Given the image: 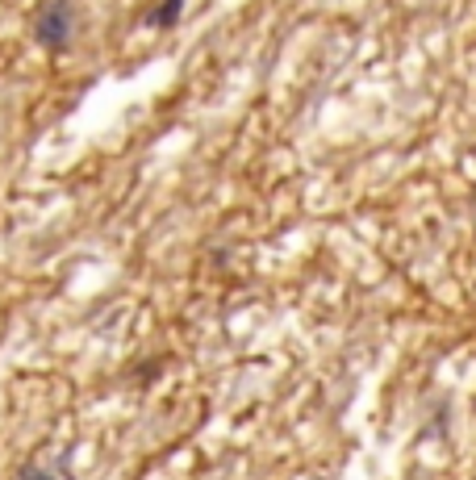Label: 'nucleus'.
I'll return each mask as SVG.
<instances>
[{
    "label": "nucleus",
    "instance_id": "obj_1",
    "mask_svg": "<svg viewBox=\"0 0 476 480\" xmlns=\"http://www.w3.org/2000/svg\"><path fill=\"white\" fill-rule=\"evenodd\" d=\"M34 38L47 50H67L72 47V38H75V9L67 4V0H50L47 9L38 13Z\"/></svg>",
    "mask_w": 476,
    "mask_h": 480
},
{
    "label": "nucleus",
    "instance_id": "obj_2",
    "mask_svg": "<svg viewBox=\"0 0 476 480\" xmlns=\"http://www.w3.org/2000/svg\"><path fill=\"white\" fill-rule=\"evenodd\" d=\"M180 13H184V0H163V4L151 13V25H159V30H171Z\"/></svg>",
    "mask_w": 476,
    "mask_h": 480
},
{
    "label": "nucleus",
    "instance_id": "obj_3",
    "mask_svg": "<svg viewBox=\"0 0 476 480\" xmlns=\"http://www.w3.org/2000/svg\"><path fill=\"white\" fill-rule=\"evenodd\" d=\"M17 480H63V472H50V468H42V464H25V468L17 472Z\"/></svg>",
    "mask_w": 476,
    "mask_h": 480
}]
</instances>
